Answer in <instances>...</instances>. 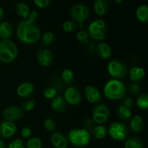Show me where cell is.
Here are the masks:
<instances>
[{
	"label": "cell",
	"mask_w": 148,
	"mask_h": 148,
	"mask_svg": "<svg viewBox=\"0 0 148 148\" xmlns=\"http://www.w3.org/2000/svg\"><path fill=\"white\" fill-rule=\"evenodd\" d=\"M17 38L25 44H33L38 41L40 38V30L36 23L28 20H22L16 28Z\"/></svg>",
	"instance_id": "1"
},
{
	"label": "cell",
	"mask_w": 148,
	"mask_h": 148,
	"mask_svg": "<svg viewBox=\"0 0 148 148\" xmlns=\"http://www.w3.org/2000/svg\"><path fill=\"white\" fill-rule=\"evenodd\" d=\"M103 93L107 99L117 101L125 96L126 86L119 79H110L104 85Z\"/></svg>",
	"instance_id": "2"
},
{
	"label": "cell",
	"mask_w": 148,
	"mask_h": 148,
	"mask_svg": "<svg viewBox=\"0 0 148 148\" xmlns=\"http://www.w3.org/2000/svg\"><path fill=\"white\" fill-rule=\"evenodd\" d=\"M67 140L75 147H86L90 142V134L84 128H73L68 133Z\"/></svg>",
	"instance_id": "3"
},
{
	"label": "cell",
	"mask_w": 148,
	"mask_h": 148,
	"mask_svg": "<svg viewBox=\"0 0 148 148\" xmlns=\"http://www.w3.org/2000/svg\"><path fill=\"white\" fill-rule=\"evenodd\" d=\"M18 55V49L10 39L0 40V61L4 63H11Z\"/></svg>",
	"instance_id": "4"
},
{
	"label": "cell",
	"mask_w": 148,
	"mask_h": 148,
	"mask_svg": "<svg viewBox=\"0 0 148 148\" xmlns=\"http://www.w3.org/2000/svg\"><path fill=\"white\" fill-rule=\"evenodd\" d=\"M87 32L90 38L96 41H101L105 40L106 38L108 27L105 21L98 19L90 23Z\"/></svg>",
	"instance_id": "5"
},
{
	"label": "cell",
	"mask_w": 148,
	"mask_h": 148,
	"mask_svg": "<svg viewBox=\"0 0 148 148\" xmlns=\"http://www.w3.org/2000/svg\"><path fill=\"white\" fill-rule=\"evenodd\" d=\"M108 133L110 137L116 141H123L128 138L130 134V129L123 122L111 123L108 129Z\"/></svg>",
	"instance_id": "6"
},
{
	"label": "cell",
	"mask_w": 148,
	"mask_h": 148,
	"mask_svg": "<svg viewBox=\"0 0 148 148\" xmlns=\"http://www.w3.org/2000/svg\"><path fill=\"white\" fill-rule=\"evenodd\" d=\"M107 70L110 76L114 79H122L128 73L127 66L124 62L119 59H113L108 63Z\"/></svg>",
	"instance_id": "7"
},
{
	"label": "cell",
	"mask_w": 148,
	"mask_h": 148,
	"mask_svg": "<svg viewBox=\"0 0 148 148\" xmlns=\"http://www.w3.org/2000/svg\"><path fill=\"white\" fill-rule=\"evenodd\" d=\"M89 9L83 4H75L71 8V17L73 21L79 24V27L81 29L83 27V23L89 17Z\"/></svg>",
	"instance_id": "8"
},
{
	"label": "cell",
	"mask_w": 148,
	"mask_h": 148,
	"mask_svg": "<svg viewBox=\"0 0 148 148\" xmlns=\"http://www.w3.org/2000/svg\"><path fill=\"white\" fill-rule=\"evenodd\" d=\"M110 116V110L104 103H100L94 106L92 110V120L97 124H103L108 121Z\"/></svg>",
	"instance_id": "9"
},
{
	"label": "cell",
	"mask_w": 148,
	"mask_h": 148,
	"mask_svg": "<svg viewBox=\"0 0 148 148\" xmlns=\"http://www.w3.org/2000/svg\"><path fill=\"white\" fill-rule=\"evenodd\" d=\"M64 99L66 103L70 105L77 106L81 103L82 95L77 88L74 86H69L65 90Z\"/></svg>",
	"instance_id": "10"
},
{
	"label": "cell",
	"mask_w": 148,
	"mask_h": 148,
	"mask_svg": "<svg viewBox=\"0 0 148 148\" xmlns=\"http://www.w3.org/2000/svg\"><path fill=\"white\" fill-rule=\"evenodd\" d=\"M23 112L20 107L16 106H11L4 110L2 113L3 117L5 119L6 121L14 122L20 120L23 116Z\"/></svg>",
	"instance_id": "11"
},
{
	"label": "cell",
	"mask_w": 148,
	"mask_h": 148,
	"mask_svg": "<svg viewBox=\"0 0 148 148\" xmlns=\"http://www.w3.org/2000/svg\"><path fill=\"white\" fill-rule=\"evenodd\" d=\"M17 132L14 122L4 121L0 123V139H8L13 137Z\"/></svg>",
	"instance_id": "12"
},
{
	"label": "cell",
	"mask_w": 148,
	"mask_h": 148,
	"mask_svg": "<svg viewBox=\"0 0 148 148\" xmlns=\"http://www.w3.org/2000/svg\"><path fill=\"white\" fill-rule=\"evenodd\" d=\"M37 60L41 66L49 67L53 62V53L48 49H41L37 53Z\"/></svg>",
	"instance_id": "13"
},
{
	"label": "cell",
	"mask_w": 148,
	"mask_h": 148,
	"mask_svg": "<svg viewBox=\"0 0 148 148\" xmlns=\"http://www.w3.org/2000/svg\"><path fill=\"white\" fill-rule=\"evenodd\" d=\"M35 91V87L31 82H23L20 84L17 88V95L24 99H27L33 95Z\"/></svg>",
	"instance_id": "14"
},
{
	"label": "cell",
	"mask_w": 148,
	"mask_h": 148,
	"mask_svg": "<svg viewBox=\"0 0 148 148\" xmlns=\"http://www.w3.org/2000/svg\"><path fill=\"white\" fill-rule=\"evenodd\" d=\"M51 143L56 148H66L68 147L67 138L61 132H53L51 135Z\"/></svg>",
	"instance_id": "15"
},
{
	"label": "cell",
	"mask_w": 148,
	"mask_h": 148,
	"mask_svg": "<svg viewBox=\"0 0 148 148\" xmlns=\"http://www.w3.org/2000/svg\"><path fill=\"white\" fill-rule=\"evenodd\" d=\"M85 96L88 102L91 103H96L101 99V93L99 90L95 86L88 85L84 90Z\"/></svg>",
	"instance_id": "16"
},
{
	"label": "cell",
	"mask_w": 148,
	"mask_h": 148,
	"mask_svg": "<svg viewBox=\"0 0 148 148\" xmlns=\"http://www.w3.org/2000/svg\"><path fill=\"white\" fill-rule=\"evenodd\" d=\"M95 53L101 59H105V60L109 59L112 55V51H111L110 46L108 43H104V42L100 43L97 45Z\"/></svg>",
	"instance_id": "17"
},
{
	"label": "cell",
	"mask_w": 148,
	"mask_h": 148,
	"mask_svg": "<svg viewBox=\"0 0 148 148\" xmlns=\"http://www.w3.org/2000/svg\"><path fill=\"white\" fill-rule=\"evenodd\" d=\"M145 77V71L140 66H133L130 71V78L132 82L137 83L144 79Z\"/></svg>",
	"instance_id": "18"
},
{
	"label": "cell",
	"mask_w": 148,
	"mask_h": 148,
	"mask_svg": "<svg viewBox=\"0 0 148 148\" xmlns=\"http://www.w3.org/2000/svg\"><path fill=\"white\" fill-rule=\"evenodd\" d=\"M145 121L141 116H134L132 117L130 122V127L132 132L139 133L144 129Z\"/></svg>",
	"instance_id": "19"
},
{
	"label": "cell",
	"mask_w": 148,
	"mask_h": 148,
	"mask_svg": "<svg viewBox=\"0 0 148 148\" xmlns=\"http://www.w3.org/2000/svg\"><path fill=\"white\" fill-rule=\"evenodd\" d=\"M14 33V27L9 22L0 23V38L1 39H10Z\"/></svg>",
	"instance_id": "20"
},
{
	"label": "cell",
	"mask_w": 148,
	"mask_h": 148,
	"mask_svg": "<svg viewBox=\"0 0 148 148\" xmlns=\"http://www.w3.org/2000/svg\"><path fill=\"white\" fill-rule=\"evenodd\" d=\"M90 134L98 140H102L108 134V129L103 124H97L91 127Z\"/></svg>",
	"instance_id": "21"
},
{
	"label": "cell",
	"mask_w": 148,
	"mask_h": 148,
	"mask_svg": "<svg viewBox=\"0 0 148 148\" xmlns=\"http://www.w3.org/2000/svg\"><path fill=\"white\" fill-rule=\"evenodd\" d=\"M94 10L98 16L103 17L108 12V3L106 0H95Z\"/></svg>",
	"instance_id": "22"
},
{
	"label": "cell",
	"mask_w": 148,
	"mask_h": 148,
	"mask_svg": "<svg viewBox=\"0 0 148 148\" xmlns=\"http://www.w3.org/2000/svg\"><path fill=\"white\" fill-rule=\"evenodd\" d=\"M51 106L56 112H63L66 107V103L62 97L55 96L51 102Z\"/></svg>",
	"instance_id": "23"
},
{
	"label": "cell",
	"mask_w": 148,
	"mask_h": 148,
	"mask_svg": "<svg viewBox=\"0 0 148 148\" xmlns=\"http://www.w3.org/2000/svg\"><path fill=\"white\" fill-rule=\"evenodd\" d=\"M14 10L17 15L23 17L25 20L28 18L29 14H30V9L26 4L23 2H17L14 6Z\"/></svg>",
	"instance_id": "24"
},
{
	"label": "cell",
	"mask_w": 148,
	"mask_h": 148,
	"mask_svg": "<svg viewBox=\"0 0 148 148\" xmlns=\"http://www.w3.org/2000/svg\"><path fill=\"white\" fill-rule=\"evenodd\" d=\"M136 17L142 23H147L148 22V6L143 4L140 6L136 11Z\"/></svg>",
	"instance_id": "25"
},
{
	"label": "cell",
	"mask_w": 148,
	"mask_h": 148,
	"mask_svg": "<svg viewBox=\"0 0 148 148\" xmlns=\"http://www.w3.org/2000/svg\"><path fill=\"white\" fill-rule=\"evenodd\" d=\"M124 148H144V145L140 137H131L126 140Z\"/></svg>",
	"instance_id": "26"
},
{
	"label": "cell",
	"mask_w": 148,
	"mask_h": 148,
	"mask_svg": "<svg viewBox=\"0 0 148 148\" xmlns=\"http://www.w3.org/2000/svg\"><path fill=\"white\" fill-rule=\"evenodd\" d=\"M116 112L118 116L123 121H130L132 117V112L131 111V110L130 108H126L125 106L122 105L119 106L117 108Z\"/></svg>",
	"instance_id": "27"
},
{
	"label": "cell",
	"mask_w": 148,
	"mask_h": 148,
	"mask_svg": "<svg viewBox=\"0 0 148 148\" xmlns=\"http://www.w3.org/2000/svg\"><path fill=\"white\" fill-rule=\"evenodd\" d=\"M55 35L54 33L51 31L46 32L42 36L41 44L43 47L48 48L52 45V43L55 40Z\"/></svg>",
	"instance_id": "28"
},
{
	"label": "cell",
	"mask_w": 148,
	"mask_h": 148,
	"mask_svg": "<svg viewBox=\"0 0 148 148\" xmlns=\"http://www.w3.org/2000/svg\"><path fill=\"white\" fill-rule=\"evenodd\" d=\"M75 79V75L73 71L69 69H66L62 73V80L67 85H72Z\"/></svg>",
	"instance_id": "29"
},
{
	"label": "cell",
	"mask_w": 148,
	"mask_h": 148,
	"mask_svg": "<svg viewBox=\"0 0 148 148\" xmlns=\"http://www.w3.org/2000/svg\"><path fill=\"white\" fill-rule=\"evenodd\" d=\"M137 107L141 110H147L148 108V95L147 93L141 94L136 101Z\"/></svg>",
	"instance_id": "30"
},
{
	"label": "cell",
	"mask_w": 148,
	"mask_h": 148,
	"mask_svg": "<svg viewBox=\"0 0 148 148\" xmlns=\"http://www.w3.org/2000/svg\"><path fill=\"white\" fill-rule=\"evenodd\" d=\"M62 28H63L64 31L66 33H73L77 28V23H76L73 20H68V21L64 23Z\"/></svg>",
	"instance_id": "31"
},
{
	"label": "cell",
	"mask_w": 148,
	"mask_h": 148,
	"mask_svg": "<svg viewBox=\"0 0 148 148\" xmlns=\"http://www.w3.org/2000/svg\"><path fill=\"white\" fill-rule=\"evenodd\" d=\"M42 142L38 137H33L29 139L25 145V148H41Z\"/></svg>",
	"instance_id": "32"
},
{
	"label": "cell",
	"mask_w": 148,
	"mask_h": 148,
	"mask_svg": "<svg viewBox=\"0 0 148 148\" xmlns=\"http://www.w3.org/2000/svg\"><path fill=\"white\" fill-rule=\"evenodd\" d=\"M76 38L82 44H87L90 42V37L88 32L85 30H80L76 35Z\"/></svg>",
	"instance_id": "33"
},
{
	"label": "cell",
	"mask_w": 148,
	"mask_h": 148,
	"mask_svg": "<svg viewBox=\"0 0 148 148\" xmlns=\"http://www.w3.org/2000/svg\"><path fill=\"white\" fill-rule=\"evenodd\" d=\"M35 106H36V102L34 100L31 99V98H27L23 102L21 108L23 111L30 112L34 109Z\"/></svg>",
	"instance_id": "34"
},
{
	"label": "cell",
	"mask_w": 148,
	"mask_h": 148,
	"mask_svg": "<svg viewBox=\"0 0 148 148\" xmlns=\"http://www.w3.org/2000/svg\"><path fill=\"white\" fill-rule=\"evenodd\" d=\"M43 94L45 98H47V99H53L57 94V91L53 87L50 85V86H47L45 88Z\"/></svg>",
	"instance_id": "35"
},
{
	"label": "cell",
	"mask_w": 148,
	"mask_h": 148,
	"mask_svg": "<svg viewBox=\"0 0 148 148\" xmlns=\"http://www.w3.org/2000/svg\"><path fill=\"white\" fill-rule=\"evenodd\" d=\"M43 127L48 132H53L56 129V124L52 119L48 118L43 121Z\"/></svg>",
	"instance_id": "36"
},
{
	"label": "cell",
	"mask_w": 148,
	"mask_h": 148,
	"mask_svg": "<svg viewBox=\"0 0 148 148\" xmlns=\"http://www.w3.org/2000/svg\"><path fill=\"white\" fill-rule=\"evenodd\" d=\"M51 86L53 87V88L56 89V90L57 91V92H60L61 91L63 90L64 82H62V79L56 77L53 79V81H52Z\"/></svg>",
	"instance_id": "37"
},
{
	"label": "cell",
	"mask_w": 148,
	"mask_h": 148,
	"mask_svg": "<svg viewBox=\"0 0 148 148\" xmlns=\"http://www.w3.org/2000/svg\"><path fill=\"white\" fill-rule=\"evenodd\" d=\"M32 130L29 127H25L20 131V135H21L22 138L25 139H29L32 135Z\"/></svg>",
	"instance_id": "38"
},
{
	"label": "cell",
	"mask_w": 148,
	"mask_h": 148,
	"mask_svg": "<svg viewBox=\"0 0 148 148\" xmlns=\"http://www.w3.org/2000/svg\"><path fill=\"white\" fill-rule=\"evenodd\" d=\"M129 90H130V93H132V95H137L138 93H140L141 88L139 86L138 84L132 82L129 85Z\"/></svg>",
	"instance_id": "39"
},
{
	"label": "cell",
	"mask_w": 148,
	"mask_h": 148,
	"mask_svg": "<svg viewBox=\"0 0 148 148\" xmlns=\"http://www.w3.org/2000/svg\"><path fill=\"white\" fill-rule=\"evenodd\" d=\"M7 148H25L23 143L20 139H16L9 144Z\"/></svg>",
	"instance_id": "40"
},
{
	"label": "cell",
	"mask_w": 148,
	"mask_h": 148,
	"mask_svg": "<svg viewBox=\"0 0 148 148\" xmlns=\"http://www.w3.org/2000/svg\"><path fill=\"white\" fill-rule=\"evenodd\" d=\"M122 106H125L127 108H132L133 106H134V101L133 99L131 97H127V98H124L122 101Z\"/></svg>",
	"instance_id": "41"
},
{
	"label": "cell",
	"mask_w": 148,
	"mask_h": 148,
	"mask_svg": "<svg viewBox=\"0 0 148 148\" xmlns=\"http://www.w3.org/2000/svg\"><path fill=\"white\" fill-rule=\"evenodd\" d=\"M51 0H34L36 6L40 8H46L50 4Z\"/></svg>",
	"instance_id": "42"
},
{
	"label": "cell",
	"mask_w": 148,
	"mask_h": 148,
	"mask_svg": "<svg viewBox=\"0 0 148 148\" xmlns=\"http://www.w3.org/2000/svg\"><path fill=\"white\" fill-rule=\"evenodd\" d=\"M38 13L36 11H32L30 12V14H29L28 18L27 20L30 22H33V23H36V20L38 18Z\"/></svg>",
	"instance_id": "43"
},
{
	"label": "cell",
	"mask_w": 148,
	"mask_h": 148,
	"mask_svg": "<svg viewBox=\"0 0 148 148\" xmlns=\"http://www.w3.org/2000/svg\"><path fill=\"white\" fill-rule=\"evenodd\" d=\"M88 53L90 54H93V53H95V50H96V45L95 43H90L88 46Z\"/></svg>",
	"instance_id": "44"
},
{
	"label": "cell",
	"mask_w": 148,
	"mask_h": 148,
	"mask_svg": "<svg viewBox=\"0 0 148 148\" xmlns=\"http://www.w3.org/2000/svg\"><path fill=\"white\" fill-rule=\"evenodd\" d=\"M92 121H93L92 120V119H88L85 120V122H84V125H85V128L84 129H85V130H87V128L90 129L92 127Z\"/></svg>",
	"instance_id": "45"
},
{
	"label": "cell",
	"mask_w": 148,
	"mask_h": 148,
	"mask_svg": "<svg viewBox=\"0 0 148 148\" xmlns=\"http://www.w3.org/2000/svg\"><path fill=\"white\" fill-rule=\"evenodd\" d=\"M4 18V12L3 9L0 7V22L2 21Z\"/></svg>",
	"instance_id": "46"
},
{
	"label": "cell",
	"mask_w": 148,
	"mask_h": 148,
	"mask_svg": "<svg viewBox=\"0 0 148 148\" xmlns=\"http://www.w3.org/2000/svg\"><path fill=\"white\" fill-rule=\"evenodd\" d=\"M0 148H7L5 143H4L2 139H0Z\"/></svg>",
	"instance_id": "47"
},
{
	"label": "cell",
	"mask_w": 148,
	"mask_h": 148,
	"mask_svg": "<svg viewBox=\"0 0 148 148\" xmlns=\"http://www.w3.org/2000/svg\"><path fill=\"white\" fill-rule=\"evenodd\" d=\"M114 1H115L116 3H117V4H121L124 0H114Z\"/></svg>",
	"instance_id": "48"
}]
</instances>
